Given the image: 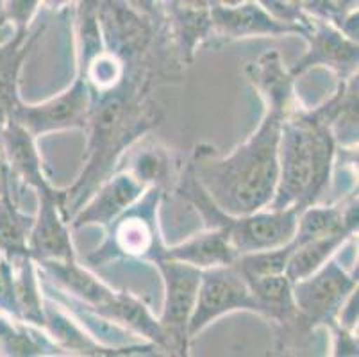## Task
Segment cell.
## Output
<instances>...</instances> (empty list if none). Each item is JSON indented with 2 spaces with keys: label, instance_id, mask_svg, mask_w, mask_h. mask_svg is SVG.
I'll list each match as a JSON object with an SVG mask.
<instances>
[{
  "label": "cell",
  "instance_id": "1",
  "mask_svg": "<svg viewBox=\"0 0 359 357\" xmlns=\"http://www.w3.org/2000/svg\"><path fill=\"white\" fill-rule=\"evenodd\" d=\"M280 123L283 118L266 111L256 133L229 156L197 147L191 170L225 215H250L272 204L279 179Z\"/></svg>",
  "mask_w": 359,
  "mask_h": 357
},
{
  "label": "cell",
  "instance_id": "2",
  "mask_svg": "<svg viewBox=\"0 0 359 357\" xmlns=\"http://www.w3.org/2000/svg\"><path fill=\"white\" fill-rule=\"evenodd\" d=\"M336 140L331 129L311 113L297 111L280 123L279 179L269 208H297L315 204L331 177Z\"/></svg>",
  "mask_w": 359,
  "mask_h": 357
},
{
  "label": "cell",
  "instance_id": "3",
  "mask_svg": "<svg viewBox=\"0 0 359 357\" xmlns=\"http://www.w3.org/2000/svg\"><path fill=\"white\" fill-rule=\"evenodd\" d=\"M159 188L150 186L135 204H130L109 227V238L100 248L88 255L91 264H102L113 257L152 260L163 247L158 231Z\"/></svg>",
  "mask_w": 359,
  "mask_h": 357
},
{
  "label": "cell",
  "instance_id": "4",
  "mask_svg": "<svg viewBox=\"0 0 359 357\" xmlns=\"http://www.w3.org/2000/svg\"><path fill=\"white\" fill-rule=\"evenodd\" d=\"M234 311L263 313L249 281L238 264H222L202 270L197 300L188 322V339H194L211 322Z\"/></svg>",
  "mask_w": 359,
  "mask_h": 357
},
{
  "label": "cell",
  "instance_id": "5",
  "mask_svg": "<svg viewBox=\"0 0 359 357\" xmlns=\"http://www.w3.org/2000/svg\"><path fill=\"white\" fill-rule=\"evenodd\" d=\"M358 288V275L348 274L332 255L304 279L293 283V302L299 316L311 323H336V314Z\"/></svg>",
  "mask_w": 359,
  "mask_h": 357
},
{
  "label": "cell",
  "instance_id": "6",
  "mask_svg": "<svg viewBox=\"0 0 359 357\" xmlns=\"http://www.w3.org/2000/svg\"><path fill=\"white\" fill-rule=\"evenodd\" d=\"M152 263L161 271L165 283V304L158 320L168 336L170 350H181L182 353L190 342L188 322L197 300L202 270L166 257H156Z\"/></svg>",
  "mask_w": 359,
  "mask_h": 357
},
{
  "label": "cell",
  "instance_id": "7",
  "mask_svg": "<svg viewBox=\"0 0 359 357\" xmlns=\"http://www.w3.org/2000/svg\"><path fill=\"white\" fill-rule=\"evenodd\" d=\"M91 106V88L81 75L72 88L47 102L15 107L13 118L38 137L54 130L86 129L90 126Z\"/></svg>",
  "mask_w": 359,
  "mask_h": 357
},
{
  "label": "cell",
  "instance_id": "8",
  "mask_svg": "<svg viewBox=\"0 0 359 357\" xmlns=\"http://www.w3.org/2000/svg\"><path fill=\"white\" fill-rule=\"evenodd\" d=\"M36 191L40 198V209L29 229L27 254L36 263L74 260L70 225L67 224L63 211V191H57L50 184Z\"/></svg>",
  "mask_w": 359,
  "mask_h": 357
},
{
  "label": "cell",
  "instance_id": "9",
  "mask_svg": "<svg viewBox=\"0 0 359 357\" xmlns=\"http://www.w3.org/2000/svg\"><path fill=\"white\" fill-rule=\"evenodd\" d=\"M304 38L308 39V52L290 68L293 77L318 65L332 68L341 77L352 75L358 70V41L347 38L334 24L309 16Z\"/></svg>",
  "mask_w": 359,
  "mask_h": 357
},
{
  "label": "cell",
  "instance_id": "10",
  "mask_svg": "<svg viewBox=\"0 0 359 357\" xmlns=\"http://www.w3.org/2000/svg\"><path fill=\"white\" fill-rule=\"evenodd\" d=\"M211 25L215 34L225 39L241 38H263V36H285L300 34L304 36V27L283 24L279 20L272 18L264 11L256 0H247L240 6L233 8H211Z\"/></svg>",
  "mask_w": 359,
  "mask_h": 357
},
{
  "label": "cell",
  "instance_id": "11",
  "mask_svg": "<svg viewBox=\"0 0 359 357\" xmlns=\"http://www.w3.org/2000/svg\"><path fill=\"white\" fill-rule=\"evenodd\" d=\"M145 189L147 186L138 181L129 170L109 177L100 186L99 191L88 201V204L74 216L70 227L81 229L88 225H111L130 204L138 201Z\"/></svg>",
  "mask_w": 359,
  "mask_h": 357
},
{
  "label": "cell",
  "instance_id": "12",
  "mask_svg": "<svg viewBox=\"0 0 359 357\" xmlns=\"http://www.w3.org/2000/svg\"><path fill=\"white\" fill-rule=\"evenodd\" d=\"M99 24L106 50H142L150 39V16L126 0H99Z\"/></svg>",
  "mask_w": 359,
  "mask_h": 357
},
{
  "label": "cell",
  "instance_id": "13",
  "mask_svg": "<svg viewBox=\"0 0 359 357\" xmlns=\"http://www.w3.org/2000/svg\"><path fill=\"white\" fill-rule=\"evenodd\" d=\"M38 264L54 281L55 286L83 304L86 309L93 311L97 316H102L104 311L115 302L118 291L111 290L95 274L77 263L75 257L67 261H40Z\"/></svg>",
  "mask_w": 359,
  "mask_h": 357
},
{
  "label": "cell",
  "instance_id": "14",
  "mask_svg": "<svg viewBox=\"0 0 359 357\" xmlns=\"http://www.w3.org/2000/svg\"><path fill=\"white\" fill-rule=\"evenodd\" d=\"M250 81L259 91L261 98L266 104L269 113L277 114L283 120L295 114V91H293V75L285 70L279 52L269 50L259 55L257 61L247 67Z\"/></svg>",
  "mask_w": 359,
  "mask_h": 357
},
{
  "label": "cell",
  "instance_id": "15",
  "mask_svg": "<svg viewBox=\"0 0 359 357\" xmlns=\"http://www.w3.org/2000/svg\"><path fill=\"white\" fill-rule=\"evenodd\" d=\"M156 257L181 261V263L191 264V267H197L201 270L231 264L238 260L229 238L222 229H205L201 234L194 236V238L179 245H174V247L163 245L150 261H154Z\"/></svg>",
  "mask_w": 359,
  "mask_h": 357
},
{
  "label": "cell",
  "instance_id": "16",
  "mask_svg": "<svg viewBox=\"0 0 359 357\" xmlns=\"http://www.w3.org/2000/svg\"><path fill=\"white\" fill-rule=\"evenodd\" d=\"M34 140L36 137L25 127L11 118L2 133V149H4L6 161L11 166L13 173L24 179L34 189H40L48 182L41 170V159L36 150Z\"/></svg>",
  "mask_w": 359,
  "mask_h": 357
},
{
  "label": "cell",
  "instance_id": "17",
  "mask_svg": "<svg viewBox=\"0 0 359 357\" xmlns=\"http://www.w3.org/2000/svg\"><path fill=\"white\" fill-rule=\"evenodd\" d=\"M351 232H336V234L322 236L316 240L306 241V243L293 245L292 254L286 263L285 275L292 283L304 279L313 271L318 270L325 261H329L339 248L351 240Z\"/></svg>",
  "mask_w": 359,
  "mask_h": 357
},
{
  "label": "cell",
  "instance_id": "18",
  "mask_svg": "<svg viewBox=\"0 0 359 357\" xmlns=\"http://www.w3.org/2000/svg\"><path fill=\"white\" fill-rule=\"evenodd\" d=\"M252 288L254 297L259 302L263 316L273 322H290L295 318L297 307L293 302V283L285 274H273L247 279Z\"/></svg>",
  "mask_w": 359,
  "mask_h": 357
},
{
  "label": "cell",
  "instance_id": "19",
  "mask_svg": "<svg viewBox=\"0 0 359 357\" xmlns=\"http://www.w3.org/2000/svg\"><path fill=\"white\" fill-rule=\"evenodd\" d=\"M165 6L182 52L191 58L195 47L213 32L211 9L194 8V6L182 4L179 0H165Z\"/></svg>",
  "mask_w": 359,
  "mask_h": 357
},
{
  "label": "cell",
  "instance_id": "20",
  "mask_svg": "<svg viewBox=\"0 0 359 357\" xmlns=\"http://www.w3.org/2000/svg\"><path fill=\"white\" fill-rule=\"evenodd\" d=\"M336 232H351V234L355 232L345 224L344 208L341 206L338 208V206L311 204L299 213L292 243H306V241L316 240L322 236L336 234Z\"/></svg>",
  "mask_w": 359,
  "mask_h": 357
},
{
  "label": "cell",
  "instance_id": "21",
  "mask_svg": "<svg viewBox=\"0 0 359 357\" xmlns=\"http://www.w3.org/2000/svg\"><path fill=\"white\" fill-rule=\"evenodd\" d=\"M45 313V329L48 330V338H54V342L67 350H79L83 353H97L102 350V346L95 339L88 336L74 320L65 313V309L52 300L43 304Z\"/></svg>",
  "mask_w": 359,
  "mask_h": 357
},
{
  "label": "cell",
  "instance_id": "22",
  "mask_svg": "<svg viewBox=\"0 0 359 357\" xmlns=\"http://www.w3.org/2000/svg\"><path fill=\"white\" fill-rule=\"evenodd\" d=\"M48 338L43 342L38 334L29 329V323L25 325L24 320L13 318L8 314H0V353L8 356H40L45 353L43 350L48 349ZM57 349V346H54Z\"/></svg>",
  "mask_w": 359,
  "mask_h": 357
},
{
  "label": "cell",
  "instance_id": "23",
  "mask_svg": "<svg viewBox=\"0 0 359 357\" xmlns=\"http://www.w3.org/2000/svg\"><path fill=\"white\" fill-rule=\"evenodd\" d=\"M133 175L142 181L147 188L161 184L170 172L168 154L163 147L156 143H143L129 157V166H127Z\"/></svg>",
  "mask_w": 359,
  "mask_h": 357
},
{
  "label": "cell",
  "instance_id": "24",
  "mask_svg": "<svg viewBox=\"0 0 359 357\" xmlns=\"http://www.w3.org/2000/svg\"><path fill=\"white\" fill-rule=\"evenodd\" d=\"M32 222L18 215L8 196H0V252L6 260L27 254V234Z\"/></svg>",
  "mask_w": 359,
  "mask_h": 357
},
{
  "label": "cell",
  "instance_id": "25",
  "mask_svg": "<svg viewBox=\"0 0 359 357\" xmlns=\"http://www.w3.org/2000/svg\"><path fill=\"white\" fill-rule=\"evenodd\" d=\"M292 248L293 243L290 241L288 245L270 248V250H259L238 255V260L234 263L238 264V268H240L241 274L247 279H256V277H263V275L285 274Z\"/></svg>",
  "mask_w": 359,
  "mask_h": 357
},
{
  "label": "cell",
  "instance_id": "26",
  "mask_svg": "<svg viewBox=\"0 0 359 357\" xmlns=\"http://www.w3.org/2000/svg\"><path fill=\"white\" fill-rule=\"evenodd\" d=\"M83 77L90 88H95L100 95L115 90L122 84L123 67L118 55L113 52H100L83 68Z\"/></svg>",
  "mask_w": 359,
  "mask_h": 357
},
{
  "label": "cell",
  "instance_id": "27",
  "mask_svg": "<svg viewBox=\"0 0 359 357\" xmlns=\"http://www.w3.org/2000/svg\"><path fill=\"white\" fill-rule=\"evenodd\" d=\"M256 2L272 18L279 20L283 24L308 29L309 16L306 15L304 9L295 4V2H292V0H256Z\"/></svg>",
  "mask_w": 359,
  "mask_h": 357
},
{
  "label": "cell",
  "instance_id": "28",
  "mask_svg": "<svg viewBox=\"0 0 359 357\" xmlns=\"http://www.w3.org/2000/svg\"><path fill=\"white\" fill-rule=\"evenodd\" d=\"M2 15L18 32H24L41 8V0H0Z\"/></svg>",
  "mask_w": 359,
  "mask_h": 357
},
{
  "label": "cell",
  "instance_id": "29",
  "mask_svg": "<svg viewBox=\"0 0 359 357\" xmlns=\"http://www.w3.org/2000/svg\"><path fill=\"white\" fill-rule=\"evenodd\" d=\"M300 6L308 16L320 20H327L331 24H338L341 13L336 9L334 0H300Z\"/></svg>",
  "mask_w": 359,
  "mask_h": 357
},
{
  "label": "cell",
  "instance_id": "30",
  "mask_svg": "<svg viewBox=\"0 0 359 357\" xmlns=\"http://www.w3.org/2000/svg\"><path fill=\"white\" fill-rule=\"evenodd\" d=\"M334 339L336 356H358V339L352 336V330L338 327L334 330Z\"/></svg>",
  "mask_w": 359,
  "mask_h": 357
},
{
  "label": "cell",
  "instance_id": "31",
  "mask_svg": "<svg viewBox=\"0 0 359 357\" xmlns=\"http://www.w3.org/2000/svg\"><path fill=\"white\" fill-rule=\"evenodd\" d=\"M130 8H135L136 11H140L142 15L152 16L154 15L156 8H158L159 0H126Z\"/></svg>",
  "mask_w": 359,
  "mask_h": 357
},
{
  "label": "cell",
  "instance_id": "32",
  "mask_svg": "<svg viewBox=\"0 0 359 357\" xmlns=\"http://www.w3.org/2000/svg\"><path fill=\"white\" fill-rule=\"evenodd\" d=\"M75 2H77V0H41V6L57 11V9H65L68 8V6L75 4Z\"/></svg>",
  "mask_w": 359,
  "mask_h": 357
},
{
  "label": "cell",
  "instance_id": "33",
  "mask_svg": "<svg viewBox=\"0 0 359 357\" xmlns=\"http://www.w3.org/2000/svg\"><path fill=\"white\" fill-rule=\"evenodd\" d=\"M334 6L341 15L352 9H358V0H334Z\"/></svg>",
  "mask_w": 359,
  "mask_h": 357
},
{
  "label": "cell",
  "instance_id": "34",
  "mask_svg": "<svg viewBox=\"0 0 359 357\" xmlns=\"http://www.w3.org/2000/svg\"><path fill=\"white\" fill-rule=\"evenodd\" d=\"M247 2V0H213V6H222V8H233V6H240Z\"/></svg>",
  "mask_w": 359,
  "mask_h": 357
},
{
  "label": "cell",
  "instance_id": "35",
  "mask_svg": "<svg viewBox=\"0 0 359 357\" xmlns=\"http://www.w3.org/2000/svg\"><path fill=\"white\" fill-rule=\"evenodd\" d=\"M2 257H4V255H2V252H0V260H2Z\"/></svg>",
  "mask_w": 359,
  "mask_h": 357
}]
</instances>
